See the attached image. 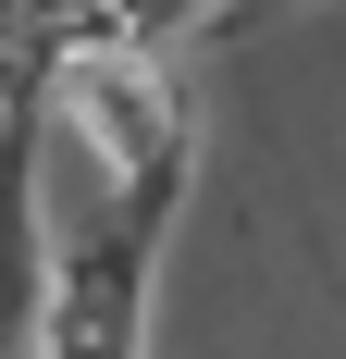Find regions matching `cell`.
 I'll list each match as a JSON object with an SVG mask.
<instances>
[{"label":"cell","instance_id":"obj_1","mask_svg":"<svg viewBox=\"0 0 346 359\" xmlns=\"http://www.w3.org/2000/svg\"><path fill=\"white\" fill-rule=\"evenodd\" d=\"M198 161L99 186V211L50 236V310H37V359H137L148 347V285H161L173 211H186Z\"/></svg>","mask_w":346,"mask_h":359},{"label":"cell","instance_id":"obj_2","mask_svg":"<svg viewBox=\"0 0 346 359\" xmlns=\"http://www.w3.org/2000/svg\"><path fill=\"white\" fill-rule=\"evenodd\" d=\"M37 124H62L87 161H99V186L124 174H161V161H198L186 149V111H173V62H148V50H74L62 74H50V100H37Z\"/></svg>","mask_w":346,"mask_h":359},{"label":"cell","instance_id":"obj_3","mask_svg":"<svg viewBox=\"0 0 346 359\" xmlns=\"http://www.w3.org/2000/svg\"><path fill=\"white\" fill-rule=\"evenodd\" d=\"M50 223H37V111H0V359H37Z\"/></svg>","mask_w":346,"mask_h":359},{"label":"cell","instance_id":"obj_4","mask_svg":"<svg viewBox=\"0 0 346 359\" xmlns=\"http://www.w3.org/2000/svg\"><path fill=\"white\" fill-rule=\"evenodd\" d=\"M99 37H111V50H148V62H173L186 37H210V0H99Z\"/></svg>","mask_w":346,"mask_h":359}]
</instances>
